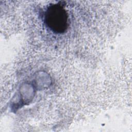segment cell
Here are the masks:
<instances>
[{
	"label": "cell",
	"instance_id": "cell-1",
	"mask_svg": "<svg viewBox=\"0 0 132 132\" xmlns=\"http://www.w3.org/2000/svg\"><path fill=\"white\" fill-rule=\"evenodd\" d=\"M44 21L46 26L56 34L64 32L68 27V13L60 4H52L47 8Z\"/></svg>",
	"mask_w": 132,
	"mask_h": 132
}]
</instances>
